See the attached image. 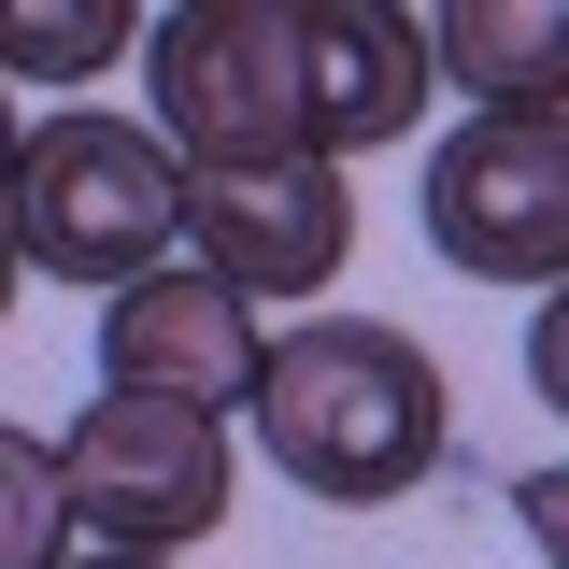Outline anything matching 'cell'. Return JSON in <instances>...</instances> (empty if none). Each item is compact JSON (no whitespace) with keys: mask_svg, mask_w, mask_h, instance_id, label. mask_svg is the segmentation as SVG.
Here are the masks:
<instances>
[{"mask_svg":"<svg viewBox=\"0 0 569 569\" xmlns=\"http://www.w3.org/2000/svg\"><path fill=\"white\" fill-rule=\"evenodd\" d=\"M142 86L186 171H271L399 142L441 86V43L385 0H186L142 29Z\"/></svg>","mask_w":569,"mask_h":569,"instance_id":"1","label":"cell"},{"mask_svg":"<svg viewBox=\"0 0 569 569\" xmlns=\"http://www.w3.org/2000/svg\"><path fill=\"white\" fill-rule=\"evenodd\" d=\"M257 441L299 498L399 512L456 456V399H441V356L399 342L385 313H299L271 356V399H257Z\"/></svg>","mask_w":569,"mask_h":569,"instance_id":"2","label":"cell"},{"mask_svg":"<svg viewBox=\"0 0 569 569\" xmlns=\"http://www.w3.org/2000/svg\"><path fill=\"white\" fill-rule=\"evenodd\" d=\"M186 242V157L129 114H43L14 142V257L43 284H100L129 299L142 271H171Z\"/></svg>","mask_w":569,"mask_h":569,"instance_id":"3","label":"cell"},{"mask_svg":"<svg viewBox=\"0 0 569 569\" xmlns=\"http://www.w3.org/2000/svg\"><path fill=\"white\" fill-rule=\"evenodd\" d=\"M58 470H71V527L100 556H186L228 527V427L171 413V399H86Z\"/></svg>","mask_w":569,"mask_h":569,"instance_id":"4","label":"cell"},{"mask_svg":"<svg viewBox=\"0 0 569 569\" xmlns=\"http://www.w3.org/2000/svg\"><path fill=\"white\" fill-rule=\"evenodd\" d=\"M427 242L470 284H569V114H470L427 157Z\"/></svg>","mask_w":569,"mask_h":569,"instance_id":"5","label":"cell"},{"mask_svg":"<svg viewBox=\"0 0 569 569\" xmlns=\"http://www.w3.org/2000/svg\"><path fill=\"white\" fill-rule=\"evenodd\" d=\"M271 328L242 284H213L200 257L142 271L129 299H100V385L114 399H171V413H257L271 399Z\"/></svg>","mask_w":569,"mask_h":569,"instance_id":"6","label":"cell"},{"mask_svg":"<svg viewBox=\"0 0 569 569\" xmlns=\"http://www.w3.org/2000/svg\"><path fill=\"white\" fill-rule=\"evenodd\" d=\"M186 257L242 299H313L356 257V186L328 157H271V171H186Z\"/></svg>","mask_w":569,"mask_h":569,"instance_id":"7","label":"cell"},{"mask_svg":"<svg viewBox=\"0 0 569 569\" xmlns=\"http://www.w3.org/2000/svg\"><path fill=\"white\" fill-rule=\"evenodd\" d=\"M427 43L485 114H569V0H441Z\"/></svg>","mask_w":569,"mask_h":569,"instance_id":"8","label":"cell"},{"mask_svg":"<svg viewBox=\"0 0 569 569\" xmlns=\"http://www.w3.org/2000/svg\"><path fill=\"white\" fill-rule=\"evenodd\" d=\"M114 43H129V14H114V0H29V14H14V29H0V58L29 71V86H71V71H100L114 58Z\"/></svg>","mask_w":569,"mask_h":569,"instance_id":"9","label":"cell"},{"mask_svg":"<svg viewBox=\"0 0 569 569\" xmlns=\"http://www.w3.org/2000/svg\"><path fill=\"white\" fill-rule=\"evenodd\" d=\"M0 485H14V541H0V569H58V527H71V470L43 456V441H0Z\"/></svg>","mask_w":569,"mask_h":569,"instance_id":"10","label":"cell"},{"mask_svg":"<svg viewBox=\"0 0 569 569\" xmlns=\"http://www.w3.org/2000/svg\"><path fill=\"white\" fill-rule=\"evenodd\" d=\"M512 527L541 541V569H569V456L556 470H512Z\"/></svg>","mask_w":569,"mask_h":569,"instance_id":"11","label":"cell"},{"mask_svg":"<svg viewBox=\"0 0 569 569\" xmlns=\"http://www.w3.org/2000/svg\"><path fill=\"white\" fill-rule=\"evenodd\" d=\"M527 385H541V413H569V284L527 313Z\"/></svg>","mask_w":569,"mask_h":569,"instance_id":"12","label":"cell"},{"mask_svg":"<svg viewBox=\"0 0 569 569\" xmlns=\"http://www.w3.org/2000/svg\"><path fill=\"white\" fill-rule=\"evenodd\" d=\"M86 569H171V556H86Z\"/></svg>","mask_w":569,"mask_h":569,"instance_id":"13","label":"cell"}]
</instances>
